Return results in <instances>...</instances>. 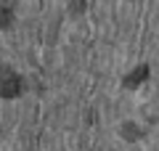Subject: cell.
Returning <instances> with one entry per match:
<instances>
[{
    "label": "cell",
    "mask_w": 159,
    "mask_h": 151,
    "mask_svg": "<svg viewBox=\"0 0 159 151\" xmlns=\"http://www.w3.org/2000/svg\"><path fill=\"white\" fill-rule=\"evenodd\" d=\"M19 90H21V80H19L16 72H11V69H0V95H16Z\"/></svg>",
    "instance_id": "cell-1"
},
{
    "label": "cell",
    "mask_w": 159,
    "mask_h": 151,
    "mask_svg": "<svg viewBox=\"0 0 159 151\" xmlns=\"http://www.w3.org/2000/svg\"><path fill=\"white\" fill-rule=\"evenodd\" d=\"M11 21H13L11 11H0V27H11Z\"/></svg>",
    "instance_id": "cell-2"
},
{
    "label": "cell",
    "mask_w": 159,
    "mask_h": 151,
    "mask_svg": "<svg viewBox=\"0 0 159 151\" xmlns=\"http://www.w3.org/2000/svg\"><path fill=\"white\" fill-rule=\"evenodd\" d=\"M143 77H146V69H141L138 74H130V80H127V85H133V82H141Z\"/></svg>",
    "instance_id": "cell-3"
}]
</instances>
